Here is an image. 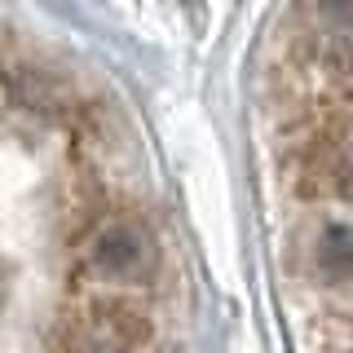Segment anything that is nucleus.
Instances as JSON below:
<instances>
[{
    "instance_id": "nucleus-1",
    "label": "nucleus",
    "mask_w": 353,
    "mask_h": 353,
    "mask_svg": "<svg viewBox=\"0 0 353 353\" xmlns=\"http://www.w3.org/2000/svg\"><path fill=\"white\" fill-rule=\"evenodd\" d=\"M181 279L141 141L0 22V353H176Z\"/></svg>"
}]
</instances>
